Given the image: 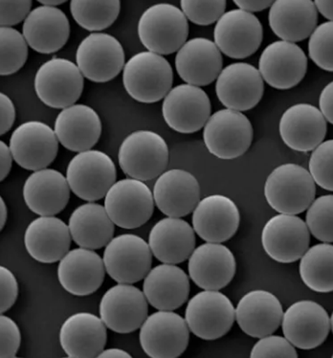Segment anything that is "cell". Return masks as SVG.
<instances>
[{"mask_svg":"<svg viewBox=\"0 0 333 358\" xmlns=\"http://www.w3.org/2000/svg\"><path fill=\"white\" fill-rule=\"evenodd\" d=\"M316 194V181L309 171L293 163L274 169L264 184L265 199L279 214H301L309 208Z\"/></svg>","mask_w":333,"mask_h":358,"instance_id":"1","label":"cell"},{"mask_svg":"<svg viewBox=\"0 0 333 358\" xmlns=\"http://www.w3.org/2000/svg\"><path fill=\"white\" fill-rule=\"evenodd\" d=\"M138 36L143 45L158 55H170L186 43L189 23L186 15L173 4L153 5L138 22Z\"/></svg>","mask_w":333,"mask_h":358,"instance_id":"2","label":"cell"},{"mask_svg":"<svg viewBox=\"0 0 333 358\" xmlns=\"http://www.w3.org/2000/svg\"><path fill=\"white\" fill-rule=\"evenodd\" d=\"M173 72L163 56L145 51L135 54L125 64V90L137 102H160L171 92Z\"/></svg>","mask_w":333,"mask_h":358,"instance_id":"3","label":"cell"},{"mask_svg":"<svg viewBox=\"0 0 333 358\" xmlns=\"http://www.w3.org/2000/svg\"><path fill=\"white\" fill-rule=\"evenodd\" d=\"M118 161L122 171L129 178L153 180L162 175L168 166V145L155 131H134L122 142Z\"/></svg>","mask_w":333,"mask_h":358,"instance_id":"4","label":"cell"},{"mask_svg":"<svg viewBox=\"0 0 333 358\" xmlns=\"http://www.w3.org/2000/svg\"><path fill=\"white\" fill-rule=\"evenodd\" d=\"M115 164L111 157L97 150H85L70 160L66 178L78 198L94 202L106 198L116 182Z\"/></svg>","mask_w":333,"mask_h":358,"instance_id":"5","label":"cell"},{"mask_svg":"<svg viewBox=\"0 0 333 358\" xmlns=\"http://www.w3.org/2000/svg\"><path fill=\"white\" fill-rule=\"evenodd\" d=\"M83 85V76L77 64L62 58H53L41 64L34 80L38 99L58 110L75 105L82 96Z\"/></svg>","mask_w":333,"mask_h":358,"instance_id":"6","label":"cell"},{"mask_svg":"<svg viewBox=\"0 0 333 358\" xmlns=\"http://www.w3.org/2000/svg\"><path fill=\"white\" fill-rule=\"evenodd\" d=\"M203 140L208 150L220 159H235L246 154L253 141V127L243 113L220 110L205 124Z\"/></svg>","mask_w":333,"mask_h":358,"instance_id":"7","label":"cell"},{"mask_svg":"<svg viewBox=\"0 0 333 358\" xmlns=\"http://www.w3.org/2000/svg\"><path fill=\"white\" fill-rule=\"evenodd\" d=\"M105 208L117 227L135 229L152 217L155 199L144 181L125 178L116 181L109 189L105 198Z\"/></svg>","mask_w":333,"mask_h":358,"instance_id":"8","label":"cell"},{"mask_svg":"<svg viewBox=\"0 0 333 358\" xmlns=\"http://www.w3.org/2000/svg\"><path fill=\"white\" fill-rule=\"evenodd\" d=\"M236 319L232 302L218 290H204L187 305L185 320L190 331L203 340H217L230 331Z\"/></svg>","mask_w":333,"mask_h":358,"instance_id":"9","label":"cell"},{"mask_svg":"<svg viewBox=\"0 0 333 358\" xmlns=\"http://www.w3.org/2000/svg\"><path fill=\"white\" fill-rule=\"evenodd\" d=\"M140 345L153 358L180 357L190 340L186 320L173 310H160L148 316L140 328Z\"/></svg>","mask_w":333,"mask_h":358,"instance_id":"10","label":"cell"},{"mask_svg":"<svg viewBox=\"0 0 333 358\" xmlns=\"http://www.w3.org/2000/svg\"><path fill=\"white\" fill-rule=\"evenodd\" d=\"M104 264L106 273L118 284H135L150 271L153 252L149 243L139 236L123 234L106 246Z\"/></svg>","mask_w":333,"mask_h":358,"instance_id":"11","label":"cell"},{"mask_svg":"<svg viewBox=\"0 0 333 358\" xmlns=\"http://www.w3.org/2000/svg\"><path fill=\"white\" fill-rule=\"evenodd\" d=\"M9 147L18 166L36 172L53 162L59 152V139L48 124L28 121L13 132Z\"/></svg>","mask_w":333,"mask_h":358,"instance_id":"12","label":"cell"},{"mask_svg":"<svg viewBox=\"0 0 333 358\" xmlns=\"http://www.w3.org/2000/svg\"><path fill=\"white\" fill-rule=\"evenodd\" d=\"M83 76L94 83H106L118 76L125 67L121 43L106 33H92L83 38L76 52Z\"/></svg>","mask_w":333,"mask_h":358,"instance_id":"13","label":"cell"},{"mask_svg":"<svg viewBox=\"0 0 333 358\" xmlns=\"http://www.w3.org/2000/svg\"><path fill=\"white\" fill-rule=\"evenodd\" d=\"M100 317L117 334H131L141 328L148 317L149 302L144 292L129 284L111 287L101 297Z\"/></svg>","mask_w":333,"mask_h":358,"instance_id":"14","label":"cell"},{"mask_svg":"<svg viewBox=\"0 0 333 358\" xmlns=\"http://www.w3.org/2000/svg\"><path fill=\"white\" fill-rule=\"evenodd\" d=\"M207 93L196 85L182 84L171 88L164 98L162 114L173 131L189 134L200 131L211 117Z\"/></svg>","mask_w":333,"mask_h":358,"instance_id":"15","label":"cell"},{"mask_svg":"<svg viewBox=\"0 0 333 358\" xmlns=\"http://www.w3.org/2000/svg\"><path fill=\"white\" fill-rule=\"evenodd\" d=\"M309 243L308 225L295 215L272 217L262 229V248L278 263H295L308 251Z\"/></svg>","mask_w":333,"mask_h":358,"instance_id":"16","label":"cell"},{"mask_svg":"<svg viewBox=\"0 0 333 358\" xmlns=\"http://www.w3.org/2000/svg\"><path fill=\"white\" fill-rule=\"evenodd\" d=\"M264 38L260 20L241 9L226 12L218 20L214 31L215 43L225 55L246 59L256 53Z\"/></svg>","mask_w":333,"mask_h":358,"instance_id":"17","label":"cell"},{"mask_svg":"<svg viewBox=\"0 0 333 358\" xmlns=\"http://www.w3.org/2000/svg\"><path fill=\"white\" fill-rule=\"evenodd\" d=\"M264 79L259 70L246 62L229 64L218 77L215 93L228 110L243 113L252 110L262 100Z\"/></svg>","mask_w":333,"mask_h":358,"instance_id":"18","label":"cell"},{"mask_svg":"<svg viewBox=\"0 0 333 358\" xmlns=\"http://www.w3.org/2000/svg\"><path fill=\"white\" fill-rule=\"evenodd\" d=\"M262 79L276 90H285L300 84L308 71V57L297 44L275 41L262 51L259 62Z\"/></svg>","mask_w":333,"mask_h":358,"instance_id":"19","label":"cell"},{"mask_svg":"<svg viewBox=\"0 0 333 358\" xmlns=\"http://www.w3.org/2000/svg\"><path fill=\"white\" fill-rule=\"evenodd\" d=\"M283 333L294 347L312 350L321 346L330 329L327 310L313 301H298L283 313Z\"/></svg>","mask_w":333,"mask_h":358,"instance_id":"20","label":"cell"},{"mask_svg":"<svg viewBox=\"0 0 333 358\" xmlns=\"http://www.w3.org/2000/svg\"><path fill=\"white\" fill-rule=\"evenodd\" d=\"M236 271L235 256L221 243H203L189 258L190 278L204 290L225 289L232 281Z\"/></svg>","mask_w":333,"mask_h":358,"instance_id":"21","label":"cell"},{"mask_svg":"<svg viewBox=\"0 0 333 358\" xmlns=\"http://www.w3.org/2000/svg\"><path fill=\"white\" fill-rule=\"evenodd\" d=\"M279 131L281 138L290 149L313 152L327 136V120L316 106L297 103L283 113Z\"/></svg>","mask_w":333,"mask_h":358,"instance_id":"22","label":"cell"},{"mask_svg":"<svg viewBox=\"0 0 333 358\" xmlns=\"http://www.w3.org/2000/svg\"><path fill=\"white\" fill-rule=\"evenodd\" d=\"M192 220L194 232L203 241L221 243L236 234L241 215L232 199L222 194H212L199 202Z\"/></svg>","mask_w":333,"mask_h":358,"instance_id":"23","label":"cell"},{"mask_svg":"<svg viewBox=\"0 0 333 358\" xmlns=\"http://www.w3.org/2000/svg\"><path fill=\"white\" fill-rule=\"evenodd\" d=\"M153 194L157 208L170 217L188 216L200 201L196 176L180 169L166 171L158 176Z\"/></svg>","mask_w":333,"mask_h":358,"instance_id":"24","label":"cell"},{"mask_svg":"<svg viewBox=\"0 0 333 358\" xmlns=\"http://www.w3.org/2000/svg\"><path fill=\"white\" fill-rule=\"evenodd\" d=\"M104 259L92 249L69 250L59 261L58 278L62 287L75 296H87L100 289L105 280Z\"/></svg>","mask_w":333,"mask_h":358,"instance_id":"25","label":"cell"},{"mask_svg":"<svg viewBox=\"0 0 333 358\" xmlns=\"http://www.w3.org/2000/svg\"><path fill=\"white\" fill-rule=\"evenodd\" d=\"M223 59L214 41L192 38L178 51L176 69L186 84L205 87L212 84L222 71Z\"/></svg>","mask_w":333,"mask_h":358,"instance_id":"26","label":"cell"},{"mask_svg":"<svg viewBox=\"0 0 333 358\" xmlns=\"http://www.w3.org/2000/svg\"><path fill=\"white\" fill-rule=\"evenodd\" d=\"M70 190L66 176L46 168L28 176L23 186V198L28 208L38 216H55L66 208Z\"/></svg>","mask_w":333,"mask_h":358,"instance_id":"27","label":"cell"},{"mask_svg":"<svg viewBox=\"0 0 333 358\" xmlns=\"http://www.w3.org/2000/svg\"><path fill=\"white\" fill-rule=\"evenodd\" d=\"M283 317L280 300L267 290H252L241 300L236 308V320L247 336L262 338L275 333Z\"/></svg>","mask_w":333,"mask_h":358,"instance_id":"28","label":"cell"},{"mask_svg":"<svg viewBox=\"0 0 333 358\" xmlns=\"http://www.w3.org/2000/svg\"><path fill=\"white\" fill-rule=\"evenodd\" d=\"M28 45L41 54L56 53L66 45L70 36L66 15L57 7H36L22 26Z\"/></svg>","mask_w":333,"mask_h":358,"instance_id":"29","label":"cell"},{"mask_svg":"<svg viewBox=\"0 0 333 358\" xmlns=\"http://www.w3.org/2000/svg\"><path fill=\"white\" fill-rule=\"evenodd\" d=\"M106 328L92 313H75L64 321L59 331L62 350L71 358L98 357L108 340Z\"/></svg>","mask_w":333,"mask_h":358,"instance_id":"30","label":"cell"},{"mask_svg":"<svg viewBox=\"0 0 333 358\" xmlns=\"http://www.w3.org/2000/svg\"><path fill=\"white\" fill-rule=\"evenodd\" d=\"M71 240L69 225L54 216L34 220L24 233L26 250L41 264L61 261L69 252Z\"/></svg>","mask_w":333,"mask_h":358,"instance_id":"31","label":"cell"},{"mask_svg":"<svg viewBox=\"0 0 333 358\" xmlns=\"http://www.w3.org/2000/svg\"><path fill=\"white\" fill-rule=\"evenodd\" d=\"M54 131L59 142L66 149L82 152L97 144L101 134V122L92 108L78 103L59 113Z\"/></svg>","mask_w":333,"mask_h":358,"instance_id":"32","label":"cell"},{"mask_svg":"<svg viewBox=\"0 0 333 358\" xmlns=\"http://www.w3.org/2000/svg\"><path fill=\"white\" fill-rule=\"evenodd\" d=\"M149 245L161 263H183L196 249V232L180 217H165L150 230Z\"/></svg>","mask_w":333,"mask_h":358,"instance_id":"33","label":"cell"},{"mask_svg":"<svg viewBox=\"0 0 333 358\" xmlns=\"http://www.w3.org/2000/svg\"><path fill=\"white\" fill-rule=\"evenodd\" d=\"M269 25L277 37L299 43L311 37L318 22V10L311 0H277L269 11Z\"/></svg>","mask_w":333,"mask_h":358,"instance_id":"34","label":"cell"},{"mask_svg":"<svg viewBox=\"0 0 333 358\" xmlns=\"http://www.w3.org/2000/svg\"><path fill=\"white\" fill-rule=\"evenodd\" d=\"M191 285L188 275L176 264H163L150 269L143 284L148 302L160 310H174L188 300Z\"/></svg>","mask_w":333,"mask_h":358,"instance_id":"35","label":"cell"},{"mask_svg":"<svg viewBox=\"0 0 333 358\" xmlns=\"http://www.w3.org/2000/svg\"><path fill=\"white\" fill-rule=\"evenodd\" d=\"M114 223L103 205L88 202L72 212L69 227L74 243L80 248L101 249L113 240Z\"/></svg>","mask_w":333,"mask_h":358,"instance_id":"36","label":"cell"},{"mask_svg":"<svg viewBox=\"0 0 333 358\" xmlns=\"http://www.w3.org/2000/svg\"><path fill=\"white\" fill-rule=\"evenodd\" d=\"M300 276L304 284L318 293L333 292V245L324 243L309 248L301 258Z\"/></svg>","mask_w":333,"mask_h":358,"instance_id":"37","label":"cell"},{"mask_svg":"<svg viewBox=\"0 0 333 358\" xmlns=\"http://www.w3.org/2000/svg\"><path fill=\"white\" fill-rule=\"evenodd\" d=\"M121 9L119 0H72L70 12L83 29L97 32L113 24Z\"/></svg>","mask_w":333,"mask_h":358,"instance_id":"38","label":"cell"},{"mask_svg":"<svg viewBox=\"0 0 333 358\" xmlns=\"http://www.w3.org/2000/svg\"><path fill=\"white\" fill-rule=\"evenodd\" d=\"M27 59L28 43L24 36L12 27L0 28V75L17 73Z\"/></svg>","mask_w":333,"mask_h":358,"instance_id":"39","label":"cell"},{"mask_svg":"<svg viewBox=\"0 0 333 358\" xmlns=\"http://www.w3.org/2000/svg\"><path fill=\"white\" fill-rule=\"evenodd\" d=\"M309 232L323 243H333V194H327L312 202L306 212Z\"/></svg>","mask_w":333,"mask_h":358,"instance_id":"40","label":"cell"},{"mask_svg":"<svg viewBox=\"0 0 333 358\" xmlns=\"http://www.w3.org/2000/svg\"><path fill=\"white\" fill-rule=\"evenodd\" d=\"M309 55L320 69L333 72V22L317 26L309 37Z\"/></svg>","mask_w":333,"mask_h":358,"instance_id":"41","label":"cell"},{"mask_svg":"<svg viewBox=\"0 0 333 358\" xmlns=\"http://www.w3.org/2000/svg\"><path fill=\"white\" fill-rule=\"evenodd\" d=\"M309 168L317 185L333 192V139L323 142L312 152Z\"/></svg>","mask_w":333,"mask_h":358,"instance_id":"42","label":"cell"},{"mask_svg":"<svg viewBox=\"0 0 333 358\" xmlns=\"http://www.w3.org/2000/svg\"><path fill=\"white\" fill-rule=\"evenodd\" d=\"M225 0H210V1H192L181 0V10L187 20L200 26L213 24L225 14Z\"/></svg>","mask_w":333,"mask_h":358,"instance_id":"43","label":"cell"},{"mask_svg":"<svg viewBox=\"0 0 333 358\" xmlns=\"http://www.w3.org/2000/svg\"><path fill=\"white\" fill-rule=\"evenodd\" d=\"M250 357L297 358L298 354L295 348L285 337L270 334V336L262 337L255 344Z\"/></svg>","mask_w":333,"mask_h":358,"instance_id":"44","label":"cell"},{"mask_svg":"<svg viewBox=\"0 0 333 358\" xmlns=\"http://www.w3.org/2000/svg\"><path fill=\"white\" fill-rule=\"evenodd\" d=\"M20 343L22 334L17 323L8 316H0V357H15Z\"/></svg>","mask_w":333,"mask_h":358,"instance_id":"45","label":"cell"},{"mask_svg":"<svg viewBox=\"0 0 333 358\" xmlns=\"http://www.w3.org/2000/svg\"><path fill=\"white\" fill-rule=\"evenodd\" d=\"M31 0H1L0 1V24L11 27L27 19L31 13Z\"/></svg>","mask_w":333,"mask_h":358,"instance_id":"46","label":"cell"},{"mask_svg":"<svg viewBox=\"0 0 333 358\" xmlns=\"http://www.w3.org/2000/svg\"><path fill=\"white\" fill-rule=\"evenodd\" d=\"M17 296L18 284L14 273L7 267L0 266V313L9 310Z\"/></svg>","mask_w":333,"mask_h":358,"instance_id":"47","label":"cell"},{"mask_svg":"<svg viewBox=\"0 0 333 358\" xmlns=\"http://www.w3.org/2000/svg\"><path fill=\"white\" fill-rule=\"evenodd\" d=\"M0 134H7L15 120V108L13 101L4 93H0Z\"/></svg>","mask_w":333,"mask_h":358,"instance_id":"48","label":"cell"},{"mask_svg":"<svg viewBox=\"0 0 333 358\" xmlns=\"http://www.w3.org/2000/svg\"><path fill=\"white\" fill-rule=\"evenodd\" d=\"M319 106L326 120L333 124V80L322 90L319 97Z\"/></svg>","mask_w":333,"mask_h":358,"instance_id":"49","label":"cell"},{"mask_svg":"<svg viewBox=\"0 0 333 358\" xmlns=\"http://www.w3.org/2000/svg\"><path fill=\"white\" fill-rule=\"evenodd\" d=\"M273 2L271 0H235L234 3L243 10L248 13L262 12L267 8L271 7Z\"/></svg>","mask_w":333,"mask_h":358,"instance_id":"50","label":"cell"},{"mask_svg":"<svg viewBox=\"0 0 333 358\" xmlns=\"http://www.w3.org/2000/svg\"><path fill=\"white\" fill-rule=\"evenodd\" d=\"M0 159H1L0 180L3 181L11 172L13 159H14L10 147L7 146L3 141L0 142Z\"/></svg>","mask_w":333,"mask_h":358,"instance_id":"51","label":"cell"},{"mask_svg":"<svg viewBox=\"0 0 333 358\" xmlns=\"http://www.w3.org/2000/svg\"><path fill=\"white\" fill-rule=\"evenodd\" d=\"M314 3H316L317 10L323 17H326L330 22H333V1L316 0Z\"/></svg>","mask_w":333,"mask_h":358,"instance_id":"52","label":"cell"},{"mask_svg":"<svg viewBox=\"0 0 333 358\" xmlns=\"http://www.w3.org/2000/svg\"><path fill=\"white\" fill-rule=\"evenodd\" d=\"M98 357H132L129 352L120 349H108L103 351L99 355Z\"/></svg>","mask_w":333,"mask_h":358,"instance_id":"53","label":"cell"},{"mask_svg":"<svg viewBox=\"0 0 333 358\" xmlns=\"http://www.w3.org/2000/svg\"><path fill=\"white\" fill-rule=\"evenodd\" d=\"M8 217V211L6 203L3 201V199H0V229H3L5 223H6Z\"/></svg>","mask_w":333,"mask_h":358,"instance_id":"54","label":"cell"},{"mask_svg":"<svg viewBox=\"0 0 333 358\" xmlns=\"http://www.w3.org/2000/svg\"><path fill=\"white\" fill-rule=\"evenodd\" d=\"M38 2L43 4V6L56 7L64 3L66 1H64V0H54V1H52V0H50V1H46V0H38Z\"/></svg>","mask_w":333,"mask_h":358,"instance_id":"55","label":"cell"},{"mask_svg":"<svg viewBox=\"0 0 333 358\" xmlns=\"http://www.w3.org/2000/svg\"><path fill=\"white\" fill-rule=\"evenodd\" d=\"M330 328H332V334H333V313L332 315V317H330Z\"/></svg>","mask_w":333,"mask_h":358,"instance_id":"56","label":"cell"},{"mask_svg":"<svg viewBox=\"0 0 333 358\" xmlns=\"http://www.w3.org/2000/svg\"><path fill=\"white\" fill-rule=\"evenodd\" d=\"M332 357H333V355H332Z\"/></svg>","mask_w":333,"mask_h":358,"instance_id":"57","label":"cell"}]
</instances>
